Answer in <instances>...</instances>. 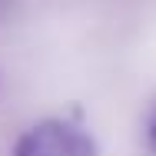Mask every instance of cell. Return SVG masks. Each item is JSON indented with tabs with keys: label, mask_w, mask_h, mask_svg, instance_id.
Returning <instances> with one entry per match:
<instances>
[{
	"label": "cell",
	"mask_w": 156,
	"mask_h": 156,
	"mask_svg": "<svg viewBox=\"0 0 156 156\" xmlns=\"http://www.w3.org/2000/svg\"><path fill=\"white\" fill-rule=\"evenodd\" d=\"M146 140H150V150L156 156V106H153V113H150V123H146Z\"/></svg>",
	"instance_id": "2"
},
{
	"label": "cell",
	"mask_w": 156,
	"mask_h": 156,
	"mask_svg": "<svg viewBox=\"0 0 156 156\" xmlns=\"http://www.w3.org/2000/svg\"><path fill=\"white\" fill-rule=\"evenodd\" d=\"M13 156H96V143L66 120H43L13 143Z\"/></svg>",
	"instance_id": "1"
}]
</instances>
